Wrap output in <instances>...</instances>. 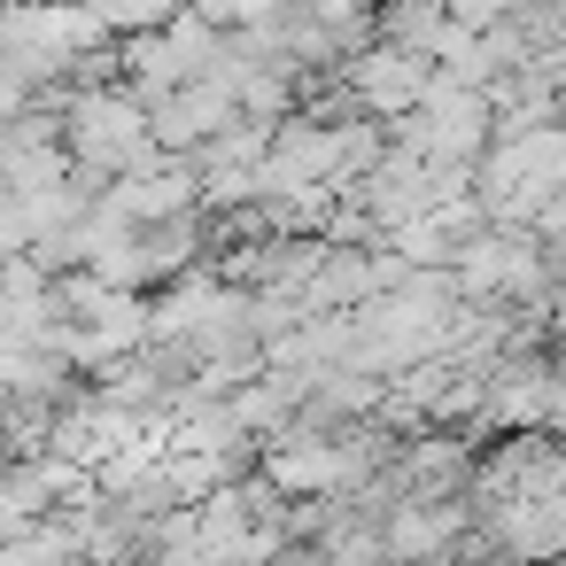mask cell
Listing matches in <instances>:
<instances>
[{"mask_svg": "<svg viewBox=\"0 0 566 566\" xmlns=\"http://www.w3.org/2000/svg\"><path fill=\"white\" fill-rule=\"evenodd\" d=\"M86 9L102 17V32H148L171 17V0H86Z\"/></svg>", "mask_w": 566, "mask_h": 566, "instance_id": "1", "label": "cell"}]
</instances>
